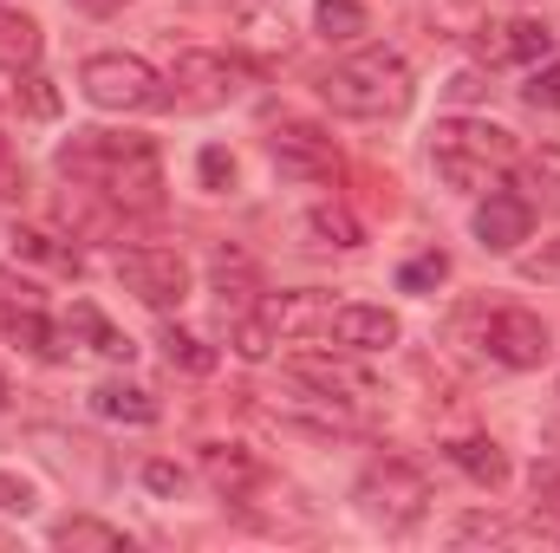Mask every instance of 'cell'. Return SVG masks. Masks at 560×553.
<instances>
[{
  "mask_svg": "<svg viewBox=\"0 0 560 553\" xmlns=\"http://www.w3.org/2000/svg\"><path fill=\"white\" fill-rule=\"evenodd\" d=\"M235 39H242L255 59H280V52L293 46V26H287V13H280V7L248 0V7H235Z\"/></svg>",
  "mask_w": 560,
  "mask_h": 553,
  "instance_id": "16",
  "label": "cell"
},
{
  "mask_svg": "<svg viewBox=\"0 0 560 553\" xmlns=\"http://www.w3.org/2000/svg\"><path fill=\"white\" fill-rule=\"evenodd\" d=\"M52 548L125 553V548H131V534H125V528H112V521H98V515H66V521H52Z\"/></svg>",
  "mask_w": 560,
  "mask_h": 553,
  "instance_id": "20",
  "label": "cell"
},
{
  "mask_svg": "<svg viewBox=\"0 0 560 553\" xmlns=\"http://www.w3.org/2000/svg\"><path fill=\"white\" fill-rule=\"evenodd\" d=\"M319 98H326L332 111H346V118H372V125H378V118H405L411 98H418V85H411L405 52L365 46V52L339 59V66L319 79Z\"/></svg>",
  "mask_w": 560,
  "mask_h": 553,
  "instance_id": "2",
  "label": "cell"
},
{
  "mask_svg": "<svg viewBox=\"0 0 560 553\" xmlns=\"http://www.w3.org/2000/svg\"><path fill=\"white\" fill-rule=\"evenodd\" d=\"M482 352H489L495 365H509V372H535V365L555 352V339H548V319H541V313L502 306V313H489V326H482Z\"/></svg>",
  "mask_w": 560,
  "mask_h": 553,
  "instance_id": "6",
  "label": "cell"
},
{
  "mask_svg": "<svg viewBox=\"0 0 560 553\" xmlns=\"http://www.w3.org/2000/svg\"><path fill=\"white\" fill-rule=\"evenodd\" d=\"M268 156H275V169L287 176V183H332V176H339V150H332V138H326L319 125H300V118L275 125Z\"/></svg>",
  "mask_w": 560,
  "mask_h": 553,
  "instance_id": "8",
  "label": "cell"
},
{
  "mask_svg": "<svg viewBox=\"0 0 560 553\" xmlns=\"http://www.w3.org/2000/svg\"><path fill=\"white\" fill-rule=\"evenodd\" d=\"M0 515H33V489L0 469Z\"/></svg>",
  "mask_w": 560,
  "mask_h": 553,
  "instance_id": "37",
  "label": "cell"
},
{
  "mask_svg": "<svg viewBox=\"0 0 560 553\" xmlns=\"http://www.w3.org/2000/svg\"><path fill=\"white\" fill-rule=\"evenodd\" d=\"M528 489H535V515L560 528V456H541V462L528 469Z\"/></svg>",
  "mask_w": 560,
  "mask_h": 553,
  "instance_id": "30",
  "label": "cell"
},
{
  "mask_svg": "<svg viewBox=\"0 0 560 553\" xmlns=\"http://www.w3.org/2000/svg\"><path fill=\"white\" fill-rule=\"evenodd\" d=\"M287 372H293L300 385H319V391L352 398V404H365V398H372V378H365L352 358H332V352H293V358H287Z\"/></svg>",
  "mask_w": 560,
  "mask_h": 553,
  "instance_id": "13",
  "label": "cell"
},
{
  "mask_svg": "<svg viewBox=\"0 0 560 553\" xmlns=\"http://www.w3.org/2000/svg\"><path fill=\"white\" fill-rule=\"evenodd\" d=\"M196 462H202V475H209V489H215L222 502H248V495L268 482V475H261V456L242 449V443H202Z\"/></svg>",
  "mask_w": 560,
  "mask_h": 553,
  "instance_id": "12",
  "label": "cell"
},
{
  "mask_svg": "<svg viewBox=\"0 0 560 553\" xmlns=\"http://www.w3.org/2000/svg\"><path fill=\"white\" fill-rule=\"evenodd\" d=\"M20 98H26V111H33V118H59V92H52L39 72H20Z\"/></svg>",
  "mask_w": 560,
  "mask_h": 553,
  "instance_id": "36",
  "label": "cell"
},
{
  "mask_svg": "<svg viewBox=\"0 0 560 553\" xmlns=\"http://www.w3.org/2000/svg\"><path fill=\"white\" fill-rule=\"evenodd\" d=\"M469 228H476V242H482L489 255H515V248L535 235V202L515 196V189H489V196L476 202Z\"/></svg>",
  "mask_w": 560,
  "mask_h": 553,
  "instance_id": "9",
  "label": "cell"
},
{
  "mask_svg": "<svg viewBox=\"0 0 560 553\" xmlns=\"http://www.w3.org/2000/svg\"><path fill=\"white\" fill-rule=\"evenodd\" d=\"M59 176L72 189H98L112 209L125 215H156L163 209V156L150 138H118V131H72V143H59Z\"/></svg>",
  "mask_w": 560,
  "mask_h": 553,
  "instance_id": "1",
  "label": "cell"
},
{
  "mask_svg": "<svg viewBox=\"0 0 560 553\" xmlns=\"http://www.w3.org/2000/svg\"><path fill=\"white\" fill-rule=\"evenodd\" d=\"M443 92H450L456 105H476V98H489V79H482V72H456Z\"/></svg>",
  "mask_w": 560,
  "mask_h": 553,
  "instance_id": "39",
  "label": "cell"
},
{
  "mask_svg": "<svg viewBox=\"0 0 560 553\" xmlns=\"http://www.w3.org/2000/svg\"><path fill=\"white\" fill-rule=\"evenodd\" d=\"M430 156H463V163L502 169V163L515 156V131H502V125H489V118H443V125L430 131Z\"/></svg>",
  "mask_w": 560,
  "mask_h": 553,
  "instance_id": "10",
  "label": "cell"
},
{
  "mask_svg": "<svg viewBox=\"0 0 560 553\" xmlns=\"http://www.w3.org/2000/svg\"><path fill=\"white\" fill-rule=\"evenodd\" d=\"M443 280H450V255L430 248V255H418V261H405L398 286H405V293H430V286H443Z\"/></svg>",
  "mask_w": 560,
  "mask_h": 553,
  "instance_id": "33",
  "label": "cell"
},
{
  "mask_svg": "<svg viewBox=\"0 0 560 553\" xmlns=\"http://www.w3.org/2000/svg\"><path fill=\"white\" fill-rule=\"evenodd\" d=\"M143 482H150L156 495H176V489H183V469H176V462H143Z\"/></svg>",
  "mask_w": 560,
  "mask_h": 553,
  "instance_id": "40",
  "label": "cell"
},
{
  "mask_svg": "<svg viewBox=\"0 0 560 553\" xmlns=\"http://www.w3.org/2000/svg\"><path fill=\"white\" fill-rule=\"evenodd\" d=\"M20 189H26V169H20V163H13V150H7V143H0V196H7V202H13V196H20Z\"/></svg>",
  "mask_w": 560,
  "mask_h": 553,
  "instance_id": "41",
  "label": "cell"
},
{
  "mask_svg": "<svg viewBox=\"0 0 560 553\" xmlns=\"http://www.w3.org/2000/svg\"><path fill=\"white\" fill-rule=\"evenodd\" d=\"M450 462H456L469 482H482V489H502V482H509V456H502V443H489V436H456V443H450Z\"/></svg>",
  "mask_w": 560,
  "mask_h": 553,
  "instance_id": "19",
  "label": "cell"
},
{
  "mask_svg": "<svg viewBox=\"0 0 560 553\" xmlns=\"http://www.w3.org/2000/svg\"><path fill=\"white\" fill-rule=\"evenodd\" d=\"M196 169H202V189H209V196H229V189H235V156H229V150L209 143V150L196 156Z\"/></svg>",
  "mask_w": 560,
  "mask_h": 553,
  "instance_id": "34",
  "label": "cell"
},
{
  "mask_svg": "<svg viewBox=\"0 0 560 553\" xmlns=\"http://www.w3.org/2000/svg\"><path fill=\"white\" fill-rule=\"evenodd\" d=\"M306 235H313V248H339V255L365 248V228H359V215H352L346 202H319V209H306Z\"/></svg>",
  "mask_w": 560,
  "mask_h": 553,
  "instance_id": "18",
  "label": "cell"
},
{
  "mask_svg": "<svg viewBox=\"0 0 560 553\" xmlns=\"http://www.w3.org/2000/svg\"><path fill=\"white\" fill-rule=\"evenodd\" d=\"M170 85H176V98H183V105H196V111H222V105L242 92V66H235L229 52L183 46V52H176V66H170Z\"/></svg>",
  "mask_w": 560,
  "mask_h": 553,
  "instance_id": "5",
  "label": "cell"
},
{
  "mask_svg": "<svg viewBox=\"0 0 560 553\" xmlns=\"http://www.w3.org/2000/svg\"><path fill=\"white\" fill-rule=\"evenodd\" d=\"M7 398H13V391H7V372H0V411H7Z\"/></svg>",
  "mask_w": 560,
  "mask_h": 553,
  "instance_id": "43",
  "label": "cell"
},
{
  "mask_svg": "<svg viewBox=\"0 0 560 553\" xmlns=\"http://www.w3.org/2000/svg\"><path fill=\"white\" fill-rule=\"evenodd\" d=\"M430 163H436V176L450 189H469V196H489L495 189V169L489 163H463V156H430Z\"/></svg>",
  "mask_w": 560,
  "mask_h": 553,
  "instance_id": "31",
  "label": "cell"
},
{
  "mask_svg": "<svg viewBox=\"0 0 560 553\" xmlns=\"http://www.w3.org/2000/svg\"><path fill=\"white\" fill-rule=\"evenodd\" d=\"M522 274L528 280H560V235L541 248V255H522Z\"/></svg>",
  "mask_w": 560,
  "mask_h": 553,
  "instance_id": "38",
  "label": "cell"
},
{
  "mask_svg": "<svg viewBox=\"0 0 560 553\" xmlns=\"http://www.w3.org/2000/svg\"><path fill=\"white\" fill-rule=\"evenodd\" d=\"M352 502H359V515H365L372 528L405 534L423 508H430V482H423V469H411L405 456H385V462H372V469L359 475Z\"/></svg>",
  "mask_w": 560,
  "mask_h": 553,
  "instance_id": "4",
  "label": "cell"
},
{
  "mask_svg": "<svg viewBox=\"0 0 560 553\" xmlns=\"http://www.w3.org/2000/svg\"><path fill=\"white\" fill-rule=\"evenodd\" d=\"M209 286L222 293V313H255V299H261V268H255L242 248H222V255L209 261Z\"/></svg>",
  "mask_w": 560,
  "mask_h": 553,
  "instance_id": "15",
  "label": "cell"
},
{
  "mask_svg": "<svg viewBox=\"0 0 560 553\" xmlns=\"http://www.w3.org/2000/svg\"><path fill=\"white\" fill-rule=\"evenodd\" d=\"M418 20L430 26V39H476L482 33V0H423Z\"/></svg>",
  "mask_w": 560,
  "mask_h": 553,
  "instance_id": "21",
  "label": "cell"
},
{
  "mask_svg": "<svg viewBox=\"0 0 560 553\" xmlns=\"http://www.w3.org/2000/svg\"><path fill=\"white\" fill-rule=\"evenodd\" d=\"M13 255L20 261H39V268H79V255L72 248H59V235H46V228H13Z\"/></svg>",
  "mask_w": 560,
  "mask_h": 553,
  "instance_id": "26",
  "label": "cell"
},
{
  "mask_svg": "<svg viewBox=\"0 0 560 553\" xmlns=\"http://www.w3.org/2000/svg\"><path fill=\"white\" fill-rule=\"evenodd\" d=\"M33 59H39V26L0 7V72H33Z\"/></svg>",
  "mask_w": 560,
  "mask_h": 553,
  "instance_id": "23",
  "label": "cell"
},
{
  "mask_svg": "<svg viewBox=\"0 0 560 553\" xmlns=\"http://www.w3.org/2000/svg\"><path fill=\"white\" fill-rule=\"evenodd\" d=\"M163 358H170L176 372H196V378L215 372V352H209L196 332H183V326H163Z\"/></svg>",
  "mask_w": 560,
  "mask_h": 553,
  "instance_id": "27",
  "label": "cell"
},
{
  "mask_svg": "<svg viewBox=\"0 0 560 553\" xmlns=\"http://www.w3.org/2000/svg\"><path fill=\"white\" fill-rule=\"evenodd\" d=\"M450 541L456 548H502V541H515V521H502V515H463L450 528Z\"/></svg>",
  "mask_w": 560,
  "mask_h": 553,
  "instance_id": "29",
  "label": "cell"
},
{
  "mask_svg": "<svg viewBox=\"0 0 560 553\" xmlns=\"http://www.w3.org/2000/svg\"><path fill=\"white\" fill-rule=\"evenodd\" d=\"M79 92L98 111H156V105H170V79L138 52H92L79 66Z\"/></svg>",
  "mask_w": 560,
  "mask_h": 553,
  "instance_id": "3",
  "label": "cell"
},
{
  "mask_svg": "<svg viewBox=\"0 0 560 553\" xmlns=\"http://www.w3.org/2000/svg\"><path fill=\"white\" fill-rule=\"evenodd\" d=\"M118 280L138 293L143 306H156V313L189 299V261L176 248H125L118 255Z\"/></svg>",
  "mask_w": 560,
  "mask_h": 553,
  "instance_id": "7",
  "label": "cell"
},
{
  "mask_svg": "<svg viewBox=\"0 0 560 553\" xmlns=\"http://www.w3.org/2000/svg\"><path fill=\"white\" fill-rule=\"evenodd\" d=\"M72 332H79L98 358H118V365H131V352H138V345H131V339H125V332H118V326L92 306V299H79V306L66 313V339H72Z\"/></svg>",
  "mask_w": 560,
  "mask_h": 553,
  "instance_id": "17",
  "label": "cell"
},
{
  "mask_svg": "<svg viewBox=\"0 0 560 553\" xmlns=\"http://www.w3.org/2000/svg\"><path fill=\"white\" fill-rule=\"evenodd\" d=\"M72 7H79V13H98V20H105V13H118V7H131V0H72Z\"/></svg>",
  "mask_w": 560,
  "mask_h": 553,
  "instance_id": "42",
  "label": "cell"
},
{
  "mask_svg": "<svg viewBox=\"0 0 560 553\" xmlns=\"http://www.w3.org/2000/svg\"><path fill=\"white\" fill-rule=\"evenodd\" d=\"M522 176H528V189H535L548 209H560V143H541V150H528Z\"/></svg>",
  "mask_w": 560,
  "mask_h": 553,
  "instance_id": "28",
  "label": "cell"
},
{
  "mask_svg": "<svg viewBox=\"0 0 560 553\" xmlns=\"http://www.w3.org/2000/svg\"><path fill=\"white\" fill-rule=\"evenodd\" d=\"M313 26H319V39H332V46H352V39H365V7L359 0H319L313 7Z\"/></svg>",
  "mask_w": 560,
  "mask_h": 553,
  "instance_id": "24",
  "label": "cell"
},
{
  "mask_svg": "<svg viewBox=\"0 0 560 553\" xmlns=\"http://www.w3.org/2000/svg\"><path fill=\"white\" fill-rule=\"evenodd\" d=\"M326 339L339 345V352H392L398 339H405V326H398V313H385V306H332V319H326Z\"/></svg>",
  "mask_w": 560,
  "mask_h": 553,
  "instance_id": "11",
  "label": "cell"
},
{
  "mask_svg": "<svg viewBox=\"0 0 560 553\" xmlns=\"http://www.w3.org/2000/svg\"><path fill=\"white\" fill-rule=\"evenodd\" d=\"M528 105L560 111V59H541V66H535V79H528Z\"/></svg>",
  "mask_w": 560,
  "mask_h": 553,
  "instance_id": "35",
  "label": "cell"
},
{
  "mask_svg": "<svg viewBox=\"0 0 560 553\" xmlns=\"http://www.w3.org/2000/svg\"><path fill=\"white\" fill-rule=\"evenodd\" d=\"M502 52L522 59V66H541L555 52V26L548 20H515V26H502Z\"/></svg>",
  "mask_w": 560,
  "mask_h": 553,
  "instance_id": "25",
  "label": "cell"
},
{
  "mask_svg": "<svg viewBox=\"0 0 560 553\" xmlns=\"http://www.w3.org/2000/svg\"><path fill=\"white\" fill-rule=\"evenodd\" d=\"M92 411L112 416V423H156V398H150L143 385L112 378V385H98V391H92Z\"/></svg>",
  "mask_w": 560,
  "mask_h": 553,
  "instance_id": "22",
  "label": "cell"
},
{
  "mask_svg": "<svg viewBox=\"0 0 560 553\" xmlns=\"http://www.w3.org/2000/svg\"><path fill=\"white\" fill-rule=\"evenodd\" d=\"M275 345H280V339H275V326H268L261 313H235V352H242L248 365H261Z\"/></svg>",
  "mask_w": 560,
  "mask_h": 553,
  "instance_id": "32",
  "label": "cell"
},
{
  "mask_svg": "<svg viewBox=\"0 0 560 553\" xmlns=\"http://www.w3.org/2000/svg\"><path fill=\"white\" fill-rule=\"evenodd\" d=\"M255 313L275 326V339H306V332H326L332 299H326V293H313V286H300V293H275V299H261Z\"/></svg>",
  "mask_w": 560,
  "mask_h": 553,
  "instance_id": "14",
  "label": "cell"
}]
</instances>
